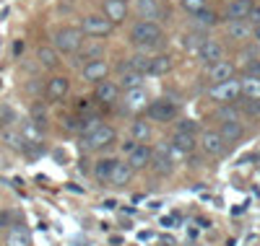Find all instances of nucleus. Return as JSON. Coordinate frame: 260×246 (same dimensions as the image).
Instances as JSON below:
<instances>
[{"label":"nucleus","instance_id":"nucleus-8","mask_svg":"<svg viewBox=\"0 0 260 246\" xmlns=\"http://www.w3.org/2000/svg\"><path fill=\"white\" fill-rule=\"evenodd\" d=\"M151 169H154L159 176H169L175 171V158L169 153V143H161L154 148V155H151Z\"/></svg>","mask_w":260,"mask_h":246},{"label":"nucleus","instance_id":"nucleus-40","mask_svg":"<svg viewBox=\"0 0 260 246\" xmlns=\"http://www.w3.org/2000/svg\"><path fill=\"white\" fill-rule=\"evenodd\" d=\"M3 138H6V143H8L11 148H16V150H24V143H26V140L21 138L18 132H11V130H6V132H3Z\"/></svg>","mask_w":260,"mask_h":246},{"label":"nucleus","instance_id":"nucleus-16","mask_svg":"<svg viewBox=\"0 0 260 246\" xmlns=\"http://www.w3.org/2000/svg\"><path fill=\"white\" fill-rule=\"evenodd\" d=\"M255 6V0H229V6L224 8V21H247L250 11Z\"/></svg>","mask_w":260,"mask_h":246},{"label":"nucleus","instance_id":"nucleus-13","mask_svg":"<svg viewBox=\"0 0 260 246\" xmlns=\"http://www.w3.org/2000/svg\"><path fill=\"white\" fill-rule=\"evenodd\" d=\"M71 91V80L65 75H52L47 83H45V99L47 101H62Z\"/></svg>","mask_w":260,"mask_h":246},{"label":"nucleus","instance_id":"nucleus-45","mask_svg":"<svg viewBox=\"0 0 260 246\" xmlns=\"http://www.w3.org/2000/svg\"><path fill=\"white\" fill-rule=\"evenodd\" d=\"M125 3H127V0H125Z\"/></svg>","mask_w":260,"mask_h":246},{"label":"nucleus","instance_id":"nucleus-20","mask_svg":"<svg viewBox=\"0 0 260 246\" xmlns=\"http://www.w3.org/2000/svg\"><path fill=\"white\" fill-rule=\"evenodd\" d=\"M117 86H120V91H133V88H141L143 86V75L136 73V70H130L127 65L122 62V68L117 73Z\"/></svg>","mask_w":260,"mask_h":246},{"label":"nucleus","instance_id":"nucleus-6","mask_svg":"<svg viewBox=\"0 0 260 246\" xmlns=\"http://www.w3.org/2000/svg\"><path fill=\"white\" fill-rule=\"evenodd\" d=\"M86 140V150H91V153H102V150H107V148H112L115 145V140H117V132H115V127H110V125H102L99 130H94L89 138H83Z\"/></svg>","mask_w":260,"mask_h":246},{"label":"nucleus","instance_id":"nucleus-31","mask_svg":"<svg viewBox=\"0 0 260 246\" xmlns=\"http://www.w3.org/2000/svg\"><path fill=\"white\" fill-rule=\"evenodd\" d=\"M104 122H102V117L99 114H86V117H81V125H78V135L81 138H89L94 130H99Z\"/></svg>","mask_w":260,"mask_h":246},{"label":"nucleus","instance_id":"nucleus-3","mask_svg":"<svg viewBox=\"0 0 260 246\" xmlns=\"http://www.w3.org/2000/svg\"><path fill=\"white\" fill-rule=\"evenodd\" d=\"M198 143H201V150L206 155H211V158H221V155L229 153V143L221 138L219 130H203Z\"/></svg>","mask_w":260,"mask_h":246},{"label":"nucleus","instance_id":"nucleus-21","mask_svg":"<svg viewBox=\"0 0 260 246\" xmlns=\"http://www.w3.org/2000/svg\"><path fill=\"white\" fill-rule=\"evenodd\" d=\"M102 13L110 18L112 24H122V21L127 18V3L125 0H104Z\"/></svg>","mask_w":260,"mask_h":246},{"label":"nucleus","instance_id":"nucleus-23","mask_svg":"<svg viewBox=\"0 0 260 246\" xmlns=\"http://www.w3.org/2000/svg\"><path fill=\"white\" fill-rule=\"evenodd\" d=\"M6 246H31V233L26 226H11L6 231Z\"/></svg>","mask_w":260,"mask_h":246},{"label":"nucleus","instance_id":"nucleus-26","mask_svg":"<svg viewBox=\"0 0 260 246\" xmlns=\"http://www.w3.org/2000/svg\"><path fill=\"white\" fill-rule=\"evenodd\" d=\"M172 70H175V57L161 52L156 57H151V75H169Z\"/></svg>","mask_w":260,"mask_h":246},{"label":"nucleus","instance_id":"nucleus-32","mask_svg":"<svg viewBox=\"0 0 260 246\" xmlns=\"http://www.w3.org/2000/svg\"><path fill=\"white\" fill-rule=\"evenodd\" d=\"M237 106L242 109V114H245V117L260 119V99H247V96H240V99H237Z\"/></svg>","mask_w":260,"mask_h":246},{"label":"nucleus","instance_id":"nucleus-12","mask_svg":"<svg viewBox=\"0 0 260 246\" xmlns=\"http://www.w3.org/2000/svg\"><path fill=\"white\" fill-rule=\"evenodd\" d=\"M151 155H154V148L141 143L136 145L133 150L127 153V166L133 169V171H143V169H151Z\"/></svg>","mask_w":260,"mask_h":246},{"label":"nucleus","instance_id":"nucleus-9","mask_svg":"<svg viewBox=\"0 0 260 246\" xmlns=\"http://www.w3.org/2000/svg\"><path fill=\"white\" fill-rule=\"evenodd\" d=\"M195 55H198V62L206 65V68H211V65L221 62L224 60V47L216 39H206L198 50H195Z\"/></svg>","mask_w":260,"mask_h":246},{"label":"nucleus","instance_id":"nucleus-5","mask_svg":"<svg viewBox=\"0 0 260 246\" xmlns=\"http://www.w3.org/2000/svg\"><path fill=\"white\" fill-rule=\"evenodd\" d=\"M148 122H159V125H169L177 119V104L169 101V99H159V101H151L148 109Z\"/></svg>","mask_w":260,"mask_h":246},{"label":"nucleus","instance_id":"nucleus-10","mask_svg":"<svg viewBox=\"0 0 260 246\" xmlns=\"http://www.w3.org/2000/svg\"><path fill=\"white\" fill-rule=\"evenodd\" d=\"M136 13L141 21H154V24H159L164 18V6H161V0H136Z\"/></svg>","mask_w":260,"mask_h":246},{"label":"nucleus","instance_id":"nucleus-43","mask_svg":"<svg viewBox=\"0 0 260 246\" xmlns=\"http://www.w3.org/2000/svg\"><path fill=\"white\" fill-rule=\"evenodd\" d=\"M245 73H250V75H257V78H260V60H255V62L250 65V68H247Z\"/></svg>","mask_w":260,"mask_h":246},{"label":"nucleus","instance_id":"nucleus-44","mask_svg":"<svg viewBox=\"0 0 260 246\" xmlns=\"http://www.w3.org/2000/svg\"><path fill=\"white\" fill-rule=\"evenodd\" d=\"M252 39L255 44H260V26H252Z\"/></svg>","mask_w":260,"mask_h":246},{"label":"nucleus","instance_id":"nucleus-14","mask_svg":"<svg viewBox=\"0 0 260 246\" xmlns=\"http://www.w3.org/2000/svg\"><path fill=\"white\" fill-rule=\"evenodd\" d=\"M83 80H89V83H102V80H107V75H110V65H107V60L102 57V60H91V62H86L83 65Z\"/></svg>","mask_w":260,"mask_h":246},{"label":"nucleus","instance_id":"nucleus-1","mask_svg":"<svg viewBox=\"0 0 260 246\" xmlns=\"http://www.w3.org/2000/svg\"><path fill=\"white\" fill-rule=\"evenodd\" d=\"M164 31L154 21H138L130 29V44H136L138 50H159L164 47Z\"/></svg>","mask_w":260,"mask_h":246},{"label":"nucleus","instance_id":"nucleus-18","mask_svg":"<svg viewBox=\"0 0 260 246\" xmlns=\"http://www.w3.org/2000/svg\"><path fill=\"white\" fill-rule=\"evenodd\" d=\"M102 55H104V44H102V42H96V39H91L89 44L83 42V47L73 55V57H76L73 65H76V62L86 65V62H91V60H102Z\"/></svg>","mask_w":260,"mask_h":246},{"label":"nucleus","instance_id":"nucleus-11","mask_svg":"<svg viewBox=\"0 0 260 246\" xmlns=\"http://www.w3.org/2000/svg\"><path fill=\"white\" fill-rule=\"evenodd\" d=\"M120 94H122V91H120L117 80H102V83H96L94 99H96V104H102V106H112V104H117Z\"/></svg>","mask_w":260,"mask_h":246},{"label":"nucleus","instance_id":"nucleus-42","mask_svg":"<svg viewBox=\"0 0 260 246\" xmlns=\"http://www.w3.org/2000/svg\"><path fill=\"white\" fill-rule=\"evenodd\" d=\"M11 213H0V228H11Z\"/></svg>","mask_w":260,"mask_h":246},{"label":"nucleus","instance_id":"nucleus-30","mask_svg":"<svg viewBox=\"0 0 260 246\" xmlns=\"http://www.w3.org/2000/svg\"><path fill=\"white\" fill-rule=\"evenodd\" d=\"M125 65H127L130 70L141 73V75H151V57H148V55H143V52L130 55V57L125 60Z\"/></svg>","mask_w":260,"mask_h":246},{"label":"nucleus","instance_id":"nucleus-36","mask_svg":"<svg viewBox=\"0 0 260 246\" xmlns=\"http://www.w3.org/2000/svg\"><path fill=\"white\" fill-rule=\"evenodd\" d=\"M180 6H182V11L195 16V13H201V11L208 8V0H180Z\"/></svg>","mask_w":260,"mask_h":246},{"label":"nucleus","instance_id":"nucleus-4","mask_svg":"<svg viewBox=\"0 0 260 246\" xmlns=\"http://www.w3.org/2000/svg\"><path fill=\"white\" fill-rule=\"evenodd\" d=\"M83 34H89L94 39H104V36H110L115 31V24L110 18H107L104 13H89V16H83V26H81Z\"/></svg>","mask_w":260,"mask_h":246},{"label":"nucleus","instance_id":"nucleus-41","mask_svg":"<svg viewBox=\"0 0 260 246\" xmlns=\"http://www.w3.org/2000/svg\"><path fill=\"white\" fill-rule=\"evenodd\" d=\"M247 21H250L252 26H260V3H255V6H252V11H250Z\"/></svg>","mask_w":260,"mask_h":246},{"label":"nucleus","instance_id":"nucleus-27","mask_svg":"<svg viewBox=\"0 0 260 246\" xmlns=\"http://www.w3.org/2000/svg\"><path fill=\"white\" fill-rule=\"evenodd\" d=\"M226 34L234 42H245V39L252 36V24H250V21H229V24H226Z\"/></svg>","mask_w":260,"mask_h":246},{"label":"nucleus","instance_id":"nucleus-37","mask_svg":"<svg viewBox=\"0 0 260 246\" xmlns=\"http://www.w3.org/2000/svg\"><path fill=\"white\" fill-rule=\"evenodd\" d=\"M31 122L37 127H42V130L47 127V111H45V106H42V104H34L31 106Z\"/></svg>","mask_w":260,"mask_h":246},{"label":"nucleus","instance_id":"nucleus-22","mask_svg":"<svg viewBox=\"0 0 260 246\" xmlns=\"http://www.w3.org/2000/svg\"><path fill=\"white\" fill-rule=\"evenodd\" d=\"M151 135H154V127H151L148 119L138 117V119L130 122V140H136V143H148Z\"/></svg>","mask_w":260,"mask_h":246},{"label":"nucleus","instance_id":"nucleus-25","mask_svg":"<svg viewBox=\"0 0 260 246\" xmlns=\"http://www.w3.org/2000/svg\"><path fill=\"white\" fill-rule=\"evenodd\" d=\"M221 132V138L229 143V145H234V143H240L242 138H245V127H242V122H221L219 127H216Z\"/></svg>","mask_w":260,"mask_h":246},{"label":"nucleus","instance_id":"nucleus-24","mask_svg":"<svg viewBox=\"0 0 260 246\" xmlns=\"http://www.w3.org/2000/svg\"><path fill=\"white\" fill-rule=\"evenodd\" d=\"M221 13L219 11H213V8H206V11H201V13H195L192 16V24H195V29H201V31H206V29H213L216 24H221Z\"/></svg>","mask_w":260,"mask_h":246},{"label":"nucleus","instance_id":"nucleus-29","mask_svg":"<svg viewBox=\"0 0 260 246\" xmlns=\"http://www.w3.org/2000/svg\"><path fill=\"white\" fill-rule=\"evenodd\" d=\"M240 91H242V96H247V99H260V78H257V75H250V73H242V78H240Z\"/></svg>","mask_w":260,"mask_h":246},{"label":"nucleus","instance_id":"nucleus-38","mask_svg":"<svg viewBox=\"0 0 260 246\" xmlns=\"http://www.w3.org/2000/svg\"><path fill=\"white\" fill-rule=\"evenodd\" d=\"M240 60H242V68L247 70L250 65L255 62V60H260V52H257V47H245L242 52H240Z\"/></svg>","mask_w":260,"mask_h":246},{"label":"nucleus","instance_id":"nucleus-34","mask_svg":"<svg viewBox=\"0 0 260 246\" xmlns=\"http://www.w3.org/2000/svg\"><path fill=\"white\" fill-rule=\"evenodd\" d=\"M37 60L45 65V68H55V65L60 62V52L55 47H39L37 50Z\"/></svg>","mask_w":260,"mask_h":246},{"label":"nucleus","instance_id":"nucleus-17","mask_svg":"<svg viewBox=\"0 0 260 246\" xmlns=\"http://www.w3.org/2000/svg\"><path fill=\"white\" fill-rule=\"evenodd\" d=\"M234 70H237V65L229 62V60H221V62H216L208 68V83L216 86V83H224V80H232L234 78Z\"/></svg>","mask_w":260,"mask_h":246},{"label":"nucleus","instance_id":"nucleus-15","mask_svg":"<svg viewBox=\"0 0 260 246\" xmlns=\"http://www.w3.org/2000/svg\"><path fill=\"white\" fill-rule=\"evenodd\" d=\"M133 176H136V171L127 166V161H120V158H115V166H112V171H110V187H127L130 182H133Z\"/></svg>","mask_w":260,"mask_h":246},{"label":"nucleus","instance_id":"nucleus-28","mask_svg":"<svg viewBox=\"0 0 260 246\" xmlns=\"http://www.w3.org/2000/svg\"><path fill=\"white\" fill-rule=\"evenodd\" d=\"M213 117L219 119V125H221V122H242V119H245L242 109L237 106V104H219V109H216Z\"/></svg>","mask_w":260,"mask_h":246},{"label":"nucleus","instance_id":"nucleus-39","mask_svg":"<svg viewBox=\"0 0 260 246\" xmlns=\"http://www.w3.org/2000/svg\"><path fill=\"white\" fill-rule=\"evenodd\" d=\"M177 132H185V135L198 138V122H195V119H180L177 122Z\"/></svg>","mask_w":260,"mask_h":246},{"label":"nucleus","instance_id":"nucleus-2","mask_svg":"<svg viewBox=\"0 0 260 246\" xmlns=\"http://www.w3.org/2000/svg\"><path fill=\"white\" fill-rule=\"evenodd\" d=\"M52 47L60 52V55H76L81 47H83V31L76 29V26H62L52 34Z\"/></svg>","mask_w":260,"mask_h":246},{"label":"nucleus","instance_id":"nucleus-7","mask_svg":"<svg viewBox=\"0 0 260 246\" xmlns=\"http://www.w3.org/2000/svg\"><path fill=\"white\" fill-rule=\"evenodd\" d=\"M208 96H211V101H216V104H237V99L242 96V91H240V80H224V83H216V86H211L208 88Z\"/></svg>","mask_w":260,"mask_h":246},{"label":"nucleus","instance_id":"nucleus-33","mask_svg":"<svg viewBox=\"0 0 260 246\" xmlns=\"http://www.w3.org/2000/svg\"><path fill=\"white\" fill-rule=\"evenodd\" d=\"M21 138H24L26 143H42V138H45V132H42V127H37L31 119L21 125Z\"/></svg>","mask_w":260,"mask_h":246},{"label":"nucleus","instance_id":"nucleus-19","mask_svg":"<svg viewBox=\"0 0 260 246\" xmlns=\"http://www.w3.org/2000/svg\"><path fill=\"white\" fill-rule=\"evenodd\" d=\"M148 104H151V99L143 91V86L141 88H133V91H125V109L127 111H146Z\"/></svg>","mask_w":260,"mask_h":246},{"label":"nucleus","instance_id":"nucleus-35","mask_svg":"<svg viewBox=\"0 0 260 246\" xmlns=\"http://www.w3.org/2000/svg\"><path fill=\"white\" fill-rule=\"evenodd\" d=\"M112 166H115V158H99V161H96V166H94V176H96V182H102V184L110 182V171H112Z\"/></svg>","mask_w":260,"mask_h":246}]
</instances>
